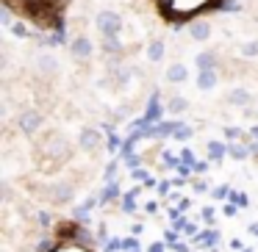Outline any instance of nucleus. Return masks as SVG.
Returning <instances> with one entry per match:
<instances>
[{"label": "nucleus", "mask_w": 258, "mask_h": 252, "mask_svg": "<svg viewBox=\"0 0 258 252\" xmlns=\"http://www.w3.org/2000/svg\"><path fill=\"white\" fill-rule=\"evenodd\" d=\"M17 122H20V130H23L25 136H36V130L45 125V117H42L39 111H34V108H31V111H23V114H20Z\"/></svg>", "instance_id": "nucleus-4"}, {"label": "nucleus", "mask_w": 258, "mask_h": 252, "mask_svg": "<svg viewBox=\"0 0 258 252\" xmlns=\"http://www.w3.org/2000/svg\"><path fill=\"white\" fill-rule=\"evenodd\" d=\"M161 114H164V108H161V103H158V92H156V95H150V103H147L145 117L136 119L134 128H145V125H158V122H161Z\"/></svg>", "instance_id": "nucleus-3"}, {"label": "nucleus", "mask_w": 258, "mask_h": 252, "mask_svg": "<svg viewBox=\"0 0 258 252\" xmlns=\"http://www.w3.org/2000/svg\"><path fill=\"white\" fill-rule=\"evenodd\" d=\"M164 56H167V45H164L161 39H156V42H150V45H147V58H150L153 64L164 61Z\"/></svg>", "instance_id": "nucleus-15"}, {"label": "nucleus", "mask_w": 258, "mask_h": 252, "mask_svg": "<svg viewBox=\"0 0 258 252\" xmlns=\"http://www.w3.org/2000/svg\"><path fill=\"white\" fill-rule=\"evenodd\" d=\"M9 31H12V34L17 36V39H31V36H34V31H31L28 25L23 23V20H17V23H14V25H12V28H9Z\"/></svg>", "instance_id": "nucleus-20"}, {"label": "nucleus", "mask_w": 258, "mask_h": 252, "mask_svg": "<svg viewBox=\"0 0 258 252\" xmlns=\"http://www.w3.org/2000/svg\"><path fill=\"white\" fill-rule=\"evenodd\" d=\"M255 117H258V111H255Z\"/></svg>", "instance_id": "nucleus-51"}, {"label": "nucleus", "mask_w": 258, "mask_h": 252, "mask_svg": "<svg viewBox=\"0 0 258 252\" xmlns=\"http://www.w3.org/2000/svg\"><path fill=\"white\" fill-rule=\"evenodd\" d=\"M230 200H233L236 208H247V205H250V197H247V194H236V191H233V194H230Z\"/></svg>", "instance_id": "nucleus-27"}, {"label": "nucleus", "mask_w": 258, "mask_h": 252, "mask_svg": "<svg viewBox=\"0 0 258 252\" xmlns=\"http://www.w3.org/2000/svg\"><path fill=\"white\" fill-rule=\"evenodd\" d=\"M211 194H214V200H222V197H230V189L228 186H219V189L211 191Z\"/></svg>", "instance_id": "nucleus-36"}, {"label": "nucleus", "mask_w": 258, "mask_h": 252, "mask_svg": "<svg viewBox=\"0 0 258 252\" xmlns=\"http://www.w3.org/2000/svg\"><path fill=\"white\" fill-rule=\"evenodd\" d=\"M228 155L233 158V161H244L247 155H250V147H244V144H228Z\"/></svg>", "instance_id": "nucleus-17"}, {"label": "nucleus", "mask_w": 258, "mask_h": 252, "mask_svg": "<svg viewBox=\"0 0 258 252\" xmlns=\"http://www.w3.org/2000/svg\"><path fill=\"white\" fill-rule=\"evenodd\" d=\"M161 158H164V166H180V158H175L172 152H161Z\"/></svg>", "instance_id": "nucleus-30"}, {"label": "nucleus", "mask_w": 258, "mask_h": 252, "mask_svg": "<svg viewBox=\"0 0 258 252\" xmlns=\"http://www.w3.org/2000/svg\"><path fill=\"white\" fill-rule=\"evenodd\" d=\"M217 64H219V56L214 50H203V53H197V56H195L197 72H203V69H217Z\"/></svg>", "instance_id": "nucleus-11"}, {"label": "nucleus", "mask_w": 258, "mask_h": 252, "mask_svg": "<svg viewBox=\"0 0 258 252\" xmlns=\"http://www.w3.org/2000/svg\"><path fill=\"white\" fill-rule=\"evenodd\" d=\"M197 241H200V244H206V246H214V244H219V235L214 233V230H208V233L197 235Z\"/></svg>", "instance_id": "nucleus-23"}, {"label": "nucleus", "mask_w": 258, "mask_h": 252, "mask_svg": "<svg viewBox=\"0 0 258 252\" xmlns=\"http://www.w3.org/2000/svg\"><path fill=\"white\" fill-rule=\"evenodd\" d=\"M95 25L100 31V36H119L122 34V17L117 12H108V9L95 17Z\"/></svg>", "instance_id": "nucleus-1"}, {"label": "nucleus", "mask_w": 258, "mask_h": 252, "mask_svg": "<svg viewBox=\"0 0 258 252\" xmlns=\"http://www.w3.org/2000/svg\"><path fill=\"white\" fill-rule=\"evenodd\" d=\"M239 56L241 58H258V39H250L239 47Z\"/></svg>", "instance_id": "nucleus-19"}, {"label": "nucleus", "mask_w": 258, "mask_h": 252, "mask_svg": "<svg viewBox=\"0 0 258 252\" xmlns=\"http://www.w3.org/2000/svg\"><path fill=\"white\" fill-rule=\"evenodd\" d=\"M172 249L175 252H189V246H186V244H172Z\"/></svg>", "instance_id": "nucleus-46"}, {"label": "nucleus", "mask_w": 258, "mask_h": 252, "mask_svg": "<svg viewBox=\"0 0 258 252\" xmlns=\"http://www.w3.org/2000/svg\"><path fill=\"white\" fill-rule=\"evenodd\" d=\"M222 133H225V139H228V141H239L241 136H244V130H241V128H225Z\"/></svg>", "instance_id": "nucleus-25"}, {"label": "nucleus", "mask_w": 258, "mask_h": 252, "mask_svg": "<svg viewBox=\"0 0 258 252\" xmlns=\"http://www.w3.org/2000/svg\"><path fill=\"white\" fill-rule=\"evenodd\" d=\"M139 238H136V235H134V238H125L122 241V249H128V252H134V249H139Z\"/></svg>", "instance_id": "nucleus-32"}, {"label": "nucleus", "mask_w": 258, "mask_h": 252, "mask_svg": "<svg viewBox=\"0 0 258 252\" xmlns=\"http://www.w3.org/2000/svg\"><path fill=\"white\" fill-rule=\"evenodd\" d=\"M103 175H106V180H108V183H111V180H114V175H117V161L106 163V172H103Z\"/></svg>", "instance_id": "nucleus-34"}, {"label": "nucleus", "mask_w": 258, "mask_h": 252, "mask_svg": "<svg viewBox=\"0 0 258 252\" xmlns=\"http://www.w3.org/2000/svg\"><path fill=\"white\" fill-rule=\"evenodd\" d=\"M134 178L136 180H147V172H145V169H134Z\"/></svg>", "instance_id": "nucleus-44"}, {"label": "nucleus", "mask_w": 258, "mask_h": 252, "mask_svg": "<svg viewBox=\"0 0 258 252\" xmlns=\"http://www.w3.org/2000/svg\"><path fill=\"white\" fill-rule=\"evenodd\" d=\"M36 69H39V75L53 78V75L61 69V64H58V58L50 56V53H39V56H36Z\"/></svg>", "instance_id": "nucleus-7"}, {"label": "nucleus", "mask_w": 258, "mask_h": 252, "mask_svg": "<svg viewBox=\"0 0 258 252\" xmlns=\"http://www.w3.org/2000/svg\"><path fill=\"white\" fill-rule=\"evenodd\" d=\"M34 249H36V252H50V249H53V238H39Z\"/></svg>", "instance_id": "nucleus-29"}, {"label": "nucleus", "mask_w": 258, "mask_h": 252, "mask_svg": "<svg viewBox=\"0 0 258 252\" xmlns=\"http://www.w3.org/2000/svg\"><path fill=\"white\" fill-rule=\"evenodd\" d=\"M70 53H73L78 61H86V58H92V53H95V45H92L89 36H75V39L70 42Z\"/></svg>", "instance_id": "nucleus-6"}, {"label": "nucleus", "mask_w": 258, "mask_h": 252, "mask_svg": "<svg viewBox=\"0 0 258 252\" xmlns=\"http://www.w3.org/2000/svg\"><path fill=\"white\" fill-rule=\"evenodd\" d=\"M142 230H145V224H131V233H134V235H139Z\"/></svg>", "instance_id": "nucleus-45"}, {"label": "nucleus", "mask_w": 258, "mask_h": 252, "mask_svg": "<svg viewBox=\"0 0 258 252\" xmlns=\"http://www.w3.org/2000/svg\"><path fill=\"white\" fill-rule=\"evenodd\" d=\"M203 219H206V222H214V211H211V208H203Z\"/></svg>", "instance_id": "nucleus-42"}, {"label": "nucleus", "mask_w": 258, "mask_h": 252, "mask_svg": "<svg viewBox=\"0 0 258 252\" xmlns=\"http://www.w3.org/2000/svg\"><path fill=\"white\" fill-rule=\"evenodd\" d=\"M106 147H108V152H117V150H122V141H119V136H108L106 139Z\"/></svg>", "instance_id": "nucleus-26"}, {"label": "nucleus", "mask_w": 258, "mask_h": 252, "mask_svg": "<svg viewBox=\"0 0 258 252\" xmlns=\"http://www.w3.org/2000/svg\"><path fill=\"white\" fill-rule=\"evenodd\" d=\"M36 222H39V227H50V224H53V216H50L47 211H39V213H36Z\"/></svg>", "instance_id": "nucleus-28"}, {"label": "nucleus", "mask_w": 258, "mask_h": 252, "mask_svg": "<svg viewBox=\"0 0 258 252\" xmlns=\"http://www.w3.org/2000/svg\"><path fill=\"white\" fill-rule=\"evenodd\" d=\"M119 194H122V191H119V183H117V180H111V183H108L106 189H103V194H100V202L119 200Z\"/></svg>", "instance_id": "nucleus-18"}, {"label": "nucleus", "mask_w": 258, "mask_h": 252, "mask_svg": "<svg viewBox=\"0 0 258 252\" xmlns=\"http://www.w3.org/2000/svg\"><path fill=\"white\" fill-rule=\"evenodd\" d=\"M225 100H228V106H236V108H247L252 103V92L241 89V86H236V89H230L228 95H225Z\"/></svg>", "instance_id": "nucleus-8"}, {"label": "nucleus", "mask_w": 258, "mask_h": 252, "mask_svg": "<svg viewBox=\"0 0 258 252\" xmlns=\"http://www.w3.org/2000/svg\"><path fill=\"white\" fill-rule=\"evenodd\" d=\"M191 169H195L197 175H206V172H208V161H197V163H195V166H191Z\"/></svg>", "instance_id": "nucleus-37"}, {"label": "nucleus", "mask_w": 258, "mask_h": 252, "mask_svg": "<svg viewBox=\"0 0 258 252\" xmlns=\"http://www.w3.org/2000/svg\"><path fill=\"white\" fill-rule=\"evenodd\" d=\"M183 233H186V235H195V233H197V224H191V222H186V227H183Z\"/></svg>", "instance_id": "nucleus-40"}, {"label": "nucleus", "mask_w": 258, "mask_h": 252, "mask_svg": "<svg viewBox=\"0 0 258 252\" xmlns=\"http://www.w3.org/2000/svg\"><path fill=\"white\" fill-rule=\"evenodd\" d=\"M0 23L6 25V28H12V25H14V12H12V6H9V3H3V6H0Z\"/></svg>", "instance_id": "nucleus-21"}, {"label": "nucleus", "mask_w": 258, "mask_h": 252, "mask_svg": "<svg viewBox=\"0 0 258 252\" xmlns=\"http://www.w3.org/2000/svg\"><path fill=\"white\" fill-rule=\"evenodd\" d=\"M164 78H167L169 83H186V80H189V69H186V64L175 61V64H169V67H167Z\"/></svg>", "instance_id": "nucleus-10"}, {"label": "nucleus", "mask_w": 258, "mask_h": 252, "mask_svg": "<svg viewBox=\"0 0 258 252\" xmlns=\"http://www.w3.org/2000/svg\"><path fill=\"white\" fill-rule=\"evenodd\" d=\"M158 194H169V183H161V186H158Z\"/></svg>", "instance_id": "nucleus-48"}, {"label": "nucleus", "mask_w": 258, "mask_h": 252, "mask_svg": "<svg viewBox=\"0 0 258 252\" xmlns=\"http://www.w3.org/2000/svg\"><path fill=\"white\" fill-rule=\"evenodd\" d=\"M195 191H208V183L206 180H195Z\"/></svg>", "instance_id": "nucleus-41"}, {"label": "nucleus", "mask_w": 258, "mask_h": 252, "mask_svg": "<svg viewBox=\"0 0 258 252\" xmlns=\"http://www.w3.org/2000/svg\"><path fill=\"white\" fill-rule=\"evenodd\" d=\"M189 36L195 42H208L211 39V25H208L206 20H195V23L189 25Z\"/></svg>", "instance_id": "nucleus-12"}, {"label": "nucleus", "mask_w": 258, "mask_h": 252, "mask_svg": "<svg viewBox=\"0 0 258 252\" xmlns=\"http://www.w3.org/2000/svg\"><path fill=\"white\" fill-rule=\"evenodd\" d=\"M100 50L106 53V56H122L125 47H122V42H119V36H103Z\"/></svg>", "instance_id": "nucleus-13"}, {"label": "nucleus", "mask_w": 258, "mask_h": 252, "mask_svg": "<svg viewBox=\"0 0 258 252\" xmlns=\"http://www.w3.org/2000/svg\"><path fill=\"white\" fill-rule=\"evenodd\" d=\"M180 163H186V166H195V155H191V150H183L180 152Z\"/></svg>", "instance_id": "nucleus-33"}, {"label": "nucleus", "mask_w": 258, "mask_h": 252, "mask_svg": "<svg viewBox=\"0 0 258 252\" xmlns=\"http://www.w3.org/2000/svg\"><path fill=\"white\" fill-rule=\"evenodd\" d=\"M100 144H103V136H100V130H97V128H84V130H81V136H78V147H81V150L95 152V150H100Z\"/></svg>", "instance_id": "nucleus-5"}, {"label": "nucleus", "mask_w": 258, "mask_h": 252, "mask_svg": "<svg viewBox=\"0 0 258 252\" xmlns=\"http://www.w3.org/2000/svg\"><path fill=\"white\" fill-rule=\"evenodd\" d=\"M134 252H139V249H134Z\"/></svg>", "instance_id": "nucleus-50"}, {"label": "nucleus", "mask_w": 258, "mask_h": 252, "mask_svg": "<svg viewBox=\"0 0 258 252\" xmlns=\"http://www.w3.org/2000/svg\"><path fill=\"white\" fill-rule=\"evenodd\" d=\"M134 200H136L134 191H128V194L122 197V211H125V213H134V211H136V202H134Z\"/></svg>", "instance_id": "nucleus-24"}, {"label": "nucleus", "mask_w": 258, "mask_h": 252, "mask_svg": "<svg viewBox=\"0 0 258 252\" xmlns=\"http://www.w3.org/2000/svg\"><path fill=\"white\" fill-rule=\"evenodd\" d=\"M145 211H147V213H156V211H158V202H156V200H153V202H147V205H145Z\"/></svg>", "instance_id": "nucleus-43"}, {"label": "nucleus", "mask_w": 258, "mask_h": 252, "mask_svg": "<svg viewBox=\"0 0 258 252\" xmlns=\"http://www.w3.org/2000/svg\"><path fill=\"white\" fill-rule=\"evenodd\" d=\"M119 249H122V241H119V238L106 241V252H119Z\"/></svg>", "instance_id": "nucleus-35"}, {"label": "nucleus", "mask_w": 258, "mask_h": 252, "mask_svg": "<svg viewBox=\"0 0 258 252\" xmlns=\"http://www.w3.org/2000/svg\"><path fill=\"white\" fill-rule=\"evenodd\" d=\"M230 246H233V249H239V252L244 249V246H241V241H239V238H233V241H230Z\"/></svg>", "instance_id": "nucleus-49"}, {"label": "nucleus", "mask_w": 258, "mask_h": 252, "mask_svg": "<svg viewBox=\"0 0 258 252\" xmlns=\"http://www.w3.org/2000/svg\"><path fill=\"white\" fill-rule=\"evenodd\" d=\"M167 111H169V114H186V111H189V100L175 95L172 100L167 103Z\"/></svg>", "instance_id": "nucleus-16"}, {"label": "nucleus", "mask_w": 258, "mask_h": 252, "mask_svg": "<svg viewBox=\"0 0 258 252\" xmlns=\"http://www.w3.org/2000/svg\"><path fill=\"white\" fill-rule=\"evenodd\" d=\"M225 155H228V144H222V141H208V161L222 163Z\"/></svg>", "instance_id": "nucleus-14"}, {"label": "nucleus", "mask_w": 258, "mask_h": 252, "mask_svg": "<svg viewBox=\"0 0 258 252\" xmlns=\"http://www.w3.org/2000/svg\"><path fill=\"white\" fill-rule=\"evenodd\" d=\"M217 86H219L217 69H203V72H197V92H214Z\"/></svg>", "instance_id": "nucleus-9"}, {"label": "nucleus", "mask_w": 258, "mask_h": 252, "mask_svg": "<svg viewBox=\"0 0 258 252\" xmlns=\"http://www.w3.org/2000/svg\"><path fill=\"white\" fill-rule=\"evenodd\" d=\"M125 163H128L131 169H139V155H128V158H125Z\"/></svg>", "instance_id": "nucleus-38"}, {"label": "nucleus", "mask_w": 258, "mask_h": 252, "mask_svg": "<svg viewBox=\"0 0 258 252\" xmlns=\"http://www.w3.org/2000/svg\"><path fill=\"white\" fill-rule=\"evenodd\" d=\"M147 252H164V244H150V249Z\"/></svg>", "instance_id": "nucleus-47"}, {"label": "nucleus", "mask_w": 258, "mask_h": 252, "mask_svg": "<svg viewBox=\"0 0 258 252\" xmlns=\"http://www.w3.org/2000/svg\"><path fill=\"white\" fill-rule=\"evenodd\" d=\"M95 205H97V200H95V197H86V200H84V205H78L75 211H81V213H89Z\"/></svg>", "instance_id": "nucleus-31"}, {"label": "nucleus", "mask_w": 258, "mask_h": 252, "mask_svg": "<svg viewBox=\"0 0 258 252\" xmlns=\"http://www.w3.org/2000/svg\"><path fill=\"white\" fill-rule=\"evenodd\" d=\"M164 238H167V244L172 246V244H178V235H175V230H169L167 235H164Z\"/></svg>", "instance_id": "nucleus-39"}, {"label": "nucleus", "mask_w": 258, "mask_h": 252, "mask_svg": "<svg viewBox=\"0 0 258 252\" xmlns=\"http://www.w3.org/2000/svg\"><path fill=\"white\" fill-rule=\"evenodd\" d=\"M75 197V186L73 183H53L50 189H47V200L53 202V205H67V202H73Z\"/></svg>", "instance_id": "nucleus-2"}, {"label": "nucleus", "mask_w": 258, "mask_h": 252, "mask_svg": "<svg viewBox=\"0 0 258 252\" xmlns=\"http://www.w3.org/2000/svg\"><path fill=\"white\" fill-rule=\"evenodd\" d=\"M172 139H175V141H189V139H191V128H189V125H183V122H178Z\"/></svg>", "instance_id": "nucleus-22"}]
</instances>
